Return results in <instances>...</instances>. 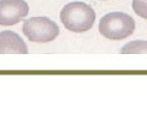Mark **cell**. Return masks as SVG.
<instances>
[{"label": "cell", "mask_w": 147, "mask_h": 131, "mask_svg": "<svg viewBox=\"0 0 147 131\" xmlns=\"http://www.w3.org/2000/svg\"><path fill=\"white\" fill-rule=\"evenodd\" d=\"M95 11L89 5L74 1L65 5L60 11V22L72 33H86L93 28L95 23Z\"/></svg>", "instance_id": "1"}, {"label": "cell", "mask_w": 147, "mask_h": 131, "mask_svg": "<svg viewBox=\"0 0 147 131\" xmlns=\"http://www.w3.org/2000/svg\"><path fill=\"white\" fill-rule=\"evenodd\" d=\"M135 30L134 18L123 12H111L104 16L99 23V33L110 40H123Z\"/></svg>", "instance_id": "2"}, {"label": "cell", "mask_w": 147, "mask_h": 131, "mask_svg": "<svg viewBox=\"0 0 147 131\" xmlns=\"http://www.w3.org/2000/svg\"><path fill=\"white\" fill-rule=\"evenodd\" d=\"M23 34L35 43H47L57 39L59 27L47 17H32L24 21Z\"/></svg>", "instance_id": "3"}, {"label": "cell", "mask_w": 147, "mask_h": 131, "mask_svg": "<svg viewBox=\"0 0 147 131\" xmlns=\"http://www.w3.org/2000/svg\"><path fill=\"white\" fill-rule=\"evenodd\" d=\"M28 13L29 5L24 0H0V26H15Z\"/></svg>", "instance_id": "4"}, {"label": "cell", "mask_w": 147, "mask_h": 131, "mask_svg": "<svg viewBox=\"0 0 147 131\" xmlns=\"http://www.w3.org/2000/svg\"><path fill=\"white\" fill-rule=\"evenodd\" d=\"M0 53L27 54L28 47L18 34L11 30H5L0 33Z\"/></svg>", "instance_id": "5"}, {"label": "cell", "mask_w": 147, "mask_h": 131, "mask_svg": "<svg viewBox=\"0 0 147 131\" xmlns=\"http://www.w3.org/2000/svg\"><path fill=\"white\" fill-rule=\"evenodd\" d=\"M121 53L123 54H134V53H147V41L135 40L121 48Z\"/></svg>", "instance_id": "6"}, {"label": "cell", "mask_w": 147, "mask_h": 131, "mask_svg": "<svg viewBox=\"0 0 147 131\" xmlns=\"http://www.w3.org/2000/svg\"><path fill=\"white\" fill-rule=\"evenodd\" d=\"M133 10L141 18L147 19V0H133Z\"/></svg>", "instance_id": "7"}]
</instances>
